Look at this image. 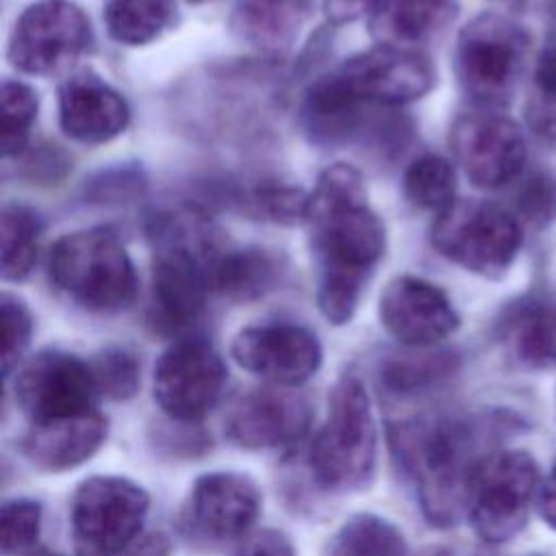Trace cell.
<instances>
[{"mask_svg":"<svg viewBox=\"0 0 556 556\" xmlns=\"http://www.w3.org/2000/svg\"><path fill=\"white\" fill-rule=\"evenodd\" d=\"M2 554L28 552L41 532V504L28 497H13L2 504Z\"/></svg>","mask_w":556,"mask_h":556,"instance_id":"836d02e7","label":"cell"},{"mask_svg":"<svg viewBox=\"0 0 556 556\" xmlns=\"http://www.w3.org/2000/svg\"><path fill=\"white\" fill-rule=\"evenodd\" d=\"M432 248L450 263L480 278H502L515 263L523 232L519 219L500 204L456 200L430 228Z\"/></svg>","mask_w":556,"mask_h":556,"instance_id":"8992f818","label":"cell"},{"mask_svg":"<svg viewBox=\"0 0 556 556\" xmlns=\"http://www.w3.org/2000/svg\"><path fill=\"white\" fill-rule=\"evenodd\" d=\"M532 556H539V554H532Z\"/></svg>","mask_w":556,"mask_h":556,"instance_id":"b9f144b4","label":"cell"},{"mask_svg":"<svg viewBox=\"0 0 556 556\" xmlns=\"http://www.w3.org/2000/svg\"><path fill=\"white\" fill-rule=\"evenodd\" d=\"M382 328L404 348H434L460 324L450 298L419 276H395L378 300Z\"/></svg>","mask_w":556,"mask_h":556,"instance_id":"2e32d148","label":"cell"},{"mask_svg":"<svg viewBox=\"0 0 556 556\" xmlns=\"http://www.w3.org/2000/svg\"><path fill=\"white\" fill-rule=\"evenodd\" d=\"M91 43L87 13L72 0H37L15 20L9 63L28 76H50L72 65Z\"/></svg>","mask_w":556,"mask_h":556,"instance_id":"9c48e42d","label":"cell"},{"mask_svg":"<svg viewBox=\"0 0 556 556\" xmlns=\"http://www.w3.org/2000/svg\"><path fill=\"white\" fill-rule=\"evenodd\" d=\"M530 35L515 20L500 13H480L458 33L454 74L460 91L478 109H497L510 102L526 70Z\"/></svg>","mask_w":556,"mask_h":556,"instance_id":"5b68a950","label":"cell"},{"mask_svg":"<svg viewBox=\"0 0 556 556\" xmlns=\"http://www.w3.org/2000/svg\"><path fill=\"white\" fill-rule=\"evenodd\" d=\"M13 395L30 424L96 410L100 395L91 363L63 350H41L15 376Z\"/></svg>","mask_w":556,"mask_h":556,"instance_id":"7c38bea8","label":"cell"},{"mask_svg":"<svg viewBox=\"0 0 556 556\" xmlns=\"http://www.w3.org/2000/svg\"><path fill=\"white\" fill-rule=\"evenodd\" d=\"M226 376V365L208 341L182 337L159 356L152 376V395L169 419L195 424L222 400Z\"/></svg>","mask_w":556,"mask_h":556,"instance_id":"30bf717a","label":"cell"},{"mask_svg":"<svg viewBox=\"0 0 556 556\" xmlns=\"http://www.w3.org/2000/svg\"><path fill=\"white\" fill-rule=\"evenodd\" d=\"M367 104L358 102L334 76V72L313 80L304 93L300 117L311 141L334 146L348 141L363 119Z\"/></svg>","mask_w":556,"mask_h":556,"instance_id":"7402d4cb","label":"cell"},{"mask_svg":"<svg viewBox=\"0 0 556 556\" xmlns=\"http://www.w3.org/2000/svg\"><path fill=\"white\" fill-rule=\"evenodd\" d=\"M406 200L424 211L443 213L456 202V174L447 159L439 154L417 156L402 178Z\"/></svg>","mask_w":556,"mask_h":556,"instance_id":"f1b7e54d","label":"cell"},{"mask_svg":"<svg viewBox=\"0 0 556 556\" xmlns=\"http://www.w3.org/2000/svg\"><path fill=\"white\" fill-rule=\"evenodd\" d=\"M172 0H106L102 20L106 33L119 46H146L172 22Z\"/></svg>","mask_w":556,"mask_h":556,"instance_id":"484cf974","label":"cell"},{"mask_svg":"<svg viewBox=\"0 0 556 556\" xmlns=\"http://www.w3.org/2000/svg\"><path fill=\"white\" fill-rule=\"evenodd\" d=\"M2 102V154L7 159L24 152L30 139V126L37 117L39 100L30 85L4 80L0 87Z\"/></svg>","mask_w":556,"mask_h":556,"instance_id":"4dcf8cb0","label":"cell"},{"mask_svg":"<svg viewBox=\"0 0 556 556\" xmlns=\"http://www.w3.org/2000/svg\"><path fill=\"white\" fill-rule=\"evenodd\" d=\"M406 354H395L380 365V380L393 393H417L447 378L456 358L450 352L432 348H408Z\"/></svg>","mask_w":556,"mask_h":556,"instance_id":"83f0119b","label":"cell"},{"mask_svg":"<svg viewBox=\"0 0 556 556\" xmlns=\"http://www.w3.org/2000/svg\"><path fill=\"white\" fill-rule=\"evenodd\" d=\"M480 432L467 419H413L389 430L393 454L432 526L450 528L465 515L473 471L489 454Z\"/></svg>","mask_w":556,"mask_h":556,"instance_id":"7a4b0ae2","label":"cell"},{"mask_svg":"<svg viewBox=\"0 0 556 556\" xmlns=\"http://www.w3.org/2000/svg\"><path fill=\"white\" fill-rule=\"evenodd\" d=\"M506 356L526 369L556 367V298L528 293L510 302L495 326Z\"/></svg>","mask_w":556,"mask_h":556,"instance_id":"d6986e66","label":"cell"},{"mask_svg":"<svg viewBox=\"0 0 556 556\" xmlns=\"http://www.w3.org/2000/svg\"><path fill=\"white\" fill-rule=\"evenodd\" d=\"M41 219L26 204H4L0 217V271L2 280H24L37 261Z\"/></svg>","mask_w":556,"mask_h":556,"instance_id":"d4e9b609","label":"cell"},{"mask_svg":"<svg viewBox=\"0 0 556 556\" xmlns=\"http://www.w3.org/2000/svg\"><path fill=\"white\" fill-rule=\"evenodd\" d=\"M232 556H295V549L282 532L261 530L248 536Z\"/></svg>","mask_w":556,"mask_h":556,"instance_id":"8d00e7d4","label":"cell"},{"mask_svg":"<svg viewBox=\"0 0 556 556\" xmlns=\"http://www.w3.org/2000/svg\"><path fill=\"white\" fill-rule=\"evenodd\" d=\"M536 506H539L543 521L556 530V465H554L552 473L547 476V480L539 486Z\"/></svg>","mask_w":556,"mask_h":556,"instance_id":"f35d334b","label":"cell"},{"mask_svg":"<svg viewBox=\"0 0 556 556\" xmlns=\"http://www.w3.org/2000/svg\"><path fill=\"white\" fill-rule=\"evenodd\" d=\"M61 130L87 146L106 143L119 137L128 122L130 109L124 96L93 72L67 76L56 93Z\"/></svg>","mask_w":556,"mask_h":556,"instance_id":"ac0fdd59","label":"cell"},{"mask_svg":"<svg viewBox=\"0 0 556 556\" xmlns=\"http://www.w3.org/2000/svg\"><path fill=\"white\" fill-rule=\"evenodd\" d=\"M150 510L148 491L122 476H91L72 495L70 526L80 556H119L135 545Z\"/></svg>","mask_w":556,"mask_h":556,"instance_id":"ba28073f","label":"cell"},{"mask_svg":"<svg viewBox=\"0 0 556 556\" xmlns=\"http://www.w3.org/2000/svg\"><path fill=\"white\" fill-rule=\"evenodd\" d=\"M308 417L311 410L302 397L256 389L228 408L224 432L243 450H276L300 439L308 428Z\"/></svg>","mask_w":556,"mask_h":556,"instance_id":"e0dca14e","label":"cell"},{"mask_svg":"<svg viewBox=\"0 0 556 556\" xmlns=\"http://www.w3.org/2000/svg\"><path fill=\"white\" fill-rule=\"evenodd\" d=\"M308 195L302 187L282 185V182H265L250 191L248 195V213L256 219L280 224V226H295L306 222L308 211Z\"/></svg>","mask_w":556,"mask_h":556,"instance_id":"1f68e13d","label":"cell"},{"mask_svg":"<svg viewBox=\"0 0 556 556\" xmlns=\"http://www.w3.org/2000/svg\"><path fill=\"white\" fill-rule=\"evenodd\" d=\"M326 17L332 24H348L363 15H371L382 0H321Z\"/></svg>","mask_w":556,"mask_h":556,"instance_id":"74e56055","label":"cell"},{"mask_svg":"<svg viewBox=\"0 0 556 556\" xmlns=\"http://www.w3.org/2000/svg\"><path fill=\"white\" fill-rule=\"evenodd\" d=\"M315 482L334 493L363 489L376 467V421L363 380L348 371L330 395L328 415L308 454Z\"/></svg>","mask_w":556,"mask_h":556,"instance_id":"277c9868","label":"cell"},{"mask_svg":"<svg viewBox=\"0 0 556 556\" xmlns=\"http://www.w3.org/2000/svg\"><path fill=\"white\" fill-rule=\"evenodd\" d=\"M278 258L263 248H226L211 274V291L250 302L265 295L278 280Z\"/></svg>","mask_w":556,"mask_h":556,"instance_id":"cb8c5ba5","label":"cell"},{"mask_svg":"<svg viewBox=\"0 0 556 556\" xmlns=\"http://www.w3.org/2000/svg\"><path fill=\"white\" fill-rule=\"evenodd\" d=\"M0 321H2V376L9 378L30 343L33 315L20 298L11 293H2Z\"/></svg>","mask_w":556,"mask_h":556,"instance_id":"e575fe53","label":"cell"},{"mask_svg":"<svg viewBox=\"0 0 556 556\" xmlns=\"http://www.w3.org/2000/svg\"><path fill=\"white\" fill-rule=\"evenodd\" d=\"M526 124L541 143L556 148V28L534 63L526 100Z\"/></svg>","mask_w":556,"mask_h":556,"instance_id":"f546056e","label":"cell"},{"mask_svg":"<svg viewBox=\"0 0 556 556\" xmlns=\"http://www.w3.org/2000/svg\"><path fill=\"white\" fill-rule=\"evenodd\" d=\"M454 0H382L369 15V30L378 43L415 48L450 24Z\"/></svg>","mask_w":556,"mask_h":556,"instance_id":"603a6c76","label":"cell"},{"mask_svg":"<svg viewBox=\"0 0 556 556\" xmlns=\"http://www.w3.org/2000/svg\"><path fill=\"white\" fill-rule=\"evenodd\" d=\"M311 0H235L228 24L248 48L278 56L298 39L311 15Z\"/></svg>","mask_w":556,"mask_h":556,"instance_id":"44dd1931","label":"cell"},{"mask_svg":"<svg viewBox=\"0 0 556 556\" xmlns=\"http://www.w3.org/2000/svg\"><path fill=\"white\" fill-rule=\"evenodd\" d=\"M450 146L467 180L486 191L515 182L528 161L523 130L493 109L458 115L450 128Z\"/></svg>","mask_w":556,"mask_h":556,"instance_id":"4fadbf2b","label":"cell"},{"mask_svg":"<svg viewBox=\"0 0 556 556\" xmlns=\"http://www.w3.org/2000/svg\"><path fill=\"white\" fill-rule=\"evenodd\" d=\"M187 2H191V4H200V2H206V0H187Z\"/></svg>","mask_w":556,"mask_h":556,"instance_id":"60d3db41","label":"cell"},{"mask_svg":"<svg viewBox=\"0 0 556 556\" xmlns=\"http://www.w3.org/2000/svg\"><path fill=\"white\" fill-rule=\"evenodd\" d=\"M539 486V465L526 450H491L469 484L465 515L473 532L491 545L517 536Z\"/></svg>","mask_w":556,"mask_h":556,"instance_id":"52a82bcc","label":"cell"},{"mask_svg":"<svg viewBox=\"0 0 556 556\" xmlns=\"http://www.w3.org/2000/svg\"><path fill=\"white\" fill-rule=\"evenodd\" d=\"M52 285L89 313H117L137 295V271L119 237L102 226L54 241L48 256Z\"/></svg>","mask_w":556,"mask_h":556,"instance_id":"3957f363","label":"cell"},{"mask_svg":"<svg viewBox=\"0 0 556 556\" xmlns=\"http://www.w3.org/2000/svg\"><path fill=\"white\" fill-rule=\"evenodd\" d=\"M261 513L256 482L237 471H211L193 480L178 526L198 547H219L248 534Z\"/></svg>","mask_w":556,"mask_h":556,"instance_id":"8fae6325","label":"cell"},{"mask_svg":"<svg viewBox=\"0 0 556 556\" xmlns=\"http://www.w3.org/2000/svg\"><path fill=\"white\" fill-rule=\"evenodd\" d=\"M517 208L526 222L545 226L556 217V178L547 172H534L517 195Z\"/></svg>","mask_w":556,"mask_h":556,"instance_id":"d590c367","label":"cell"},{"mask_svg":"<svg viewBox=\"0 0 556 556\" xmlns=\"http://www.w3.org/2000/svg\"><path fill=\"white\" fill-rule=\"evenodd\" d=\"M304 226L317 263V308L330 324L343 326L354 317L387 243L356 167L332 163L319 174Z\"/></svg>","mask_w":556,"mask_h":556,"instance_id":"6da1fadb","label":"cell"},{"mask_svg":"<svg viewBox=\"0 0 556 556\" xmlns=\"http://www.w3.org/2000/svg\"><path fill=\"white\" fill-rule=\"evenodd\" d=\"M328 556H406V539L393 521L374 513H358L332 534Z\"/></svg>","mask_w":556,"mask_h":556,"instance_id":"4316f807","label":"cell"},{"mask_svg":"<svg viewBox=\"0 0 556 556\" xmlns=\"http://www.w3.org/2000/svg\"><path fill=\"white\" fill-rule=\"evenodd\" d=\"M17 556H59V554H52V552H43V549H28V552H22Z\"/></svg>","mask_w":556,"mask_h":556,"instance_id":"ab89813d","label":"cell"},{"mask_svg":"<svg viewBox=\"0 0 556 556\" xmlns=\"http://www.w3.org/2000/svg\"><path fill=\"white\" fill-rule=\"evenodd\" d=\"M230 354L235 363L278 387H298L317 374L324 361L319 339L291 321H265L241 328Z\"/></svg>","mask_w":556,"mask_h":556,"instance_id":"9a60e30c","label":"cell"},{"mask_svg":"<svg viewBox=\"0 0 556 556\" xmlns=\"http://www.w3.org/2000/svg\"><path fill=\"white\" fill-rule=\"evenodd\" d=\"M91 369L100 395L111 400H130L139 389L141 367L137 356L126 348L102 350L93 358Z\"/></svg>","mask_w":556,"mask_h":556,"instance_id":"d6a6232c","label":"cell"},{"mask_svg":"<svg viewBox=\"0 0 556 556\" xmlns=\"http://www.w3.org/2000/svg\"><path fill=\"white\" fill-rule=\"evenodd\" d=\"M109 432L102 413L89 410L43 424H30L20 441L24 458L46 471H65L89 460Z\"/></svg>","mask_w":556,"mask_h":556,"instance_id":"ffe728a7","label":"cell"},{"mask_svg":"<svg viewBox=\"0 0 556 556\" xmlns=\"http://www.w3.org/2000/svg\"><path fill=\"white\" fill-rule=\"evenodd\" d=\"M334 76L367 106H402L424 98L437 80L434 67L417 48L378 43L345 59Z\"/></svg>","mask_w":556,"mask_h":556,"instance_id":"5bb4252c","label":"cell"}]
</instances>
